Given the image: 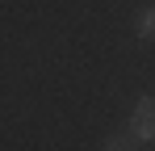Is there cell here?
Wrapping results in <instances>:
<instances>
[{"label":"cell","mask_w":155,"mask_h":151,"mask_svg":"<svg viewBox=\"0 0 155 151\" xmlns=\"http://www.w3.org/2000/svg\"><path fill=\"white\" fill-rule=\"evenodd\" d=\"M134 34L147 38V42H155V4H151V8H143V13L134 17Z\"/></svg>","instance_id":"7a4b0ae2"},{"label":"cell","mask_w":155,"mask_h":151,"mask_svg":"<svg viewBox=\"0 0 155 151\" xmlns=\"http://www.w3.org/2000/svg\"><path fill=\"white\" fill-rule=\"evenodd\" d=\"M130 134L138 143H155V97H143L130 113Z\"/></svg>","instance_id":"6da1fadb"},{"label":"cell","mask_w":155,"mask_h":151,"mask_svg":"<svg viewBox=\"0 0 155 151\" xmlns=\"http://www.w3.org/2000/svg\"><path fill=\"white\" fill-rule=\"evenodd\" d=\"M105 151H138V139L134 134H109L105 139Z\"/></svg>","instance_id":"3957f363"}]
</instances>
